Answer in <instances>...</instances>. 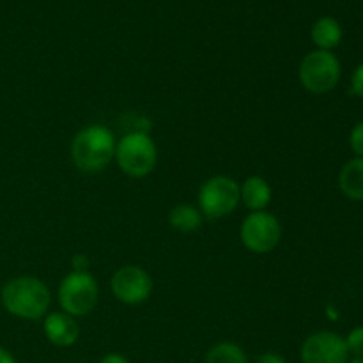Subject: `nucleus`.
<instances>
[{
	"instance_id": "obj_19",
	"label": "nucleus",
	"mask_w": 363,
	"mask_h": 363,
	"mask_svg": "<svg viewBox=\"0 0 363 363\" xmlns=\"http://www.w3.org/2000/svg\"><path fill=\"white\" fill-rule=\"evenodd\" d=\"M71 268H73V272L85 273L91 268V261H89V257L85 254H74L73 259H71Z\"/></svg>"
},
{
	"instance_id": "obj_18",
	"label": "nucleus",
	"mask_w": 363,
	"mask_h": 363,
	"mask_svg": "<svg viewBox=\"0 0 363 363\" xmlns=\"http://www.w3.org/2000/svg\"><path fill=\"white\" fill-rule=\"evenodd\" d=\"M351 89L358 98L363 99V64L354 69L353 77H351Z\"/></svg>"
},
{
	"instance_id": "obj_15",
	"label": "nucleus",
	"mask_w": 363,
	"mask_h": 363,
	"mask_svg": "<svg viewBox=\"0 0 363 363\" xmlns=\"http://www.w3.org/2000/svg\"><path fill=\"white\" fill-rule=\"evenodd\" d=\"M204 363H250L247 353L234 342H220L206 353Z\"/></svg>"
},
{
	"instance_id": "obj_4",
	"label": "nucleus",
	"mask_w": 363,
	"mask_h": 363,
	"mask_svg": "<svg viewBox=\"0 0 363 363\" xmlns=\"http://www.w3.org/2000/svg\"><path fill=\"white\" fill-rule=\"evenodd\" d=\"M98 282L89 272L67 273L57 291L60 311L73 318H84V315L91 314L98 305Z\"/></svg>"
},
{
	"instance_id": "obj_3",
	"label": "nucleus",
	"mask_w": 363,
	"mask_h": 363,
	"mask_svg": "<svg viewBox=\"0 0 363 363\" xmlns=\"http://www.w3.org/2000/svg\"><path fill=\"white\" fill-rule=\"evenodd\" d=\"M116 162L126 176L140 179L155 170L158 147L147 131H130L117 142Z\"/></svg>"
},
{
	"instance_id": "obj_2",
	"label": "nucleus",
	"mask_w": 363,
	"mask_h": 363,
	"mask_svg": "<svg viewBox=\"0 0 363 363\" xmlns=\"http://www.w3.org/2000/svg\"><path fill=\"white\" fill-rule=\"evenodd\" d=\"M117 140L103 124H87L71 142V158L82 172L96 174L105 170L116 158Z\"/></svg>"
},
{
	"instance_id": "obj_8",
	"label": "nucleus",
	"mask_w": 363,
	"mask_h": 363,
	"mask_svg": "<svg viewBox=\"0 0 363 363\" xmlns=\"http://www.w3.org/2000/svg\"><path fill=\"white\" fill-rule=\"evenodd\" d=\"M112 293L121 303L140 305L152 293V279L140 266H123L112 277Z\"/></svg>"
},
{
	"instance_id": "obj_22",
	"label": "nucleus",
	"mask_w": 363,
	"mask_h": 363,
	"mask_svg": "<svg viewBox=\"0 0 363 363\" xmlns=\"http://www.w3.org/2000/svg\"><path fill=\"white\" fill-rule=\"evenodd\" d=\"M0 363H16L13 354L6 350V347L0 346Z\"/></svg>"
},
{
	"instance_id": "obj_12",
	"label": "nucleus",
	"mask_w": 363,
	"mask_h": 363,
	"mask_svg": "<svg viewBox=\"0 0 363 363\" xmlns=\"http://www.w3.org/2000/svg\"><path fill=\"white\" fill-rule=\"evenodd\" d=\"M339 186L351 201H363V158H353L339 174Z\"/></svg>"
},
{
	"instance_id": "obj_6",
	"label": "nucleus",
	"mask_w": 363,
	"mask_h": 363,
	"mask_svg": "<svg viewBox=\"0 0 363 363\" xmlns=\"http://www.w3.org/2000/svg\"><path fill=\"white\" fill-rule=\"evenodd\" d=\"M199 206L204 218L218 220L229 216L240 206V184L229 176H215L204 181L199 190Z\"/></svg>"
},
{
	"instance_id": "obj_5",
	"label": "nucleus",
	"mask_w": 363,
	"mask_h": 363,
	"mask_svg": "<svg viewBox=\"0 0 363 363\" xmlns=\"http://www.w3.org/2000/svg\"><path fill=\"white\" fill-rule=\"evenodd\" d=\"M340 62L332 52L314 50L303 57L298 69L301 85L312 94H326L340 82Z\"/></svg>"
},
{
	"instance_id": "obj_17",
	"label": "nucleus",
	"mask_w": 363,
	"mask_h": 363,
	"mask_svg": "<svg viewBox=\"0 0 363 363\" xmlns=\"http://www.w3.org/2000/svg\"><path fill=\"white\" fill-rule=\"evenodd\" d=\"M350 145L358 158H363V121L354 124V128L351 130Z\"/></svg>"
},
{
	"instance_id": "obj_21",
	"label": "nucleus",
	"mask_w": 363,
	"mask_h": 363,
	"mask_svg": "<svg viewBox=\"0 0 363 363\" xmlns=\"http://www.w3.org/2000/svg\"><path fill=\"white\" fill-rule=\"evenodd\" d=\"M99 363H130V360L119 353H110V354H105V357L99 360Z\"/></svg>"
},
{
	"instance_id": "obj_7",
	"label": "nucleus",
	"mask_w": 363,
	"mask_h": 363,
	"mask_svg": "<svg viewBox=\"0 0 363 363\" xmlns=\"http://www.w3.org/2000/svg\"><path fill=\"white\" fill-rule=\"evenodd\" d=\"M240 238L243 247L252 254H269L282 240V225L269 211L248 213L241 222Z\"/></svg>"
},
{
	"instance_id": "obj_9",
	"label": "nucleus",
	"mask_w": 363,
	"mask_h": 363,
	"mask_svg": "<svg viewBox=\"0 0 363 363\" xmlns=\"http://www.w3.org/2000/svg\"><path fill=\"white\" fill-rule=\"evenodd\" d=\"M301 363H347L346 340L335 332H318L305 339L300 350Z\"/></svg>"
},
{
	"instance_id": "obj_23",
	"label": "nucleus",
	"mask_w": 363,
	"mask_h": 363,
	"mask_svg": "<svg viewBox=\"0 0 363 363\" xmlns=\"http://www.w3.org/2000/svg\"><path fill=\"white\" fill-rule=\"evenodd\" d=\"M347 363H363V358H353V360Z\"/></svg>"
},
{
	"instance_id": "obj_14",
	"label": "nucleus",
	"mask_w": 363,
	"mask_h": 363,
	"mask_svg": "<svg viewBox=\"0 0 363 363\" xmlns=\"http://www.w3.org/2000/svg\"><path fill=\"white\" fill-rule=\"evenodd\" d=\"M204 223L201 209L191 204H177L169 213V225L181 234H190L199 230Z\"/></svg>"
},
{
	"instance_id": "obj_1",
	"label": "nucleus",
	"mask_w": 363,
	"mask_h": 363,
	"mask_svg": "<svg viewBox=\"0 0 363 363\" xmlns=\"http://www.w3.org/2000/svg\"><path fill=\"white\" fill-rule=\"evenodd\" d=\"M0 301L6 312L18 319L38 321L45 318L52 305V293L41 279L16 277L0 291Z\"/></svg>"
},
{
	"instance_id": "obj_16",
	"label": "nucleus",
	"mask_w": 363,
	"mask_h": 363,
	"mask_svg": "<svg viewBox=\"0 0 363 363\" xmlns=\"http://www.w3.org/2000/svg\"><path fill=\"white\" fill-rule=\"evenodd\" d=\"M346 346L350 351V357L353 354L354 358H363V326H357L346 337Z\"/></svg>"
},
{
	"instance_id": "obj_20",
	"label": "nucleus",
	"mask_w": 363,
	"mask_h": 363,
	"mask_svg": "<svg viewBox=\"0 0 363 363\" xmlns=\"http://www.w3.org/2000/svg\"><path fill=\"white\" fill-rule=\"evenodd\" d=\"M254 363H287V360L275 351H268V353H262L261 357H257Z\"/></svg>"
},
{
	"instance_id": "obj_13",
	"label": "nucleus",
	"mask_w": 363,
	"mask_h": 363,
	"mask_svg": "<svg viewBox=\"0 0 363 363\" xmlns=\"http://www.w3.org/2000/svg\"><path fill=\"white\" fill-rule=\"evenodd\" d=\"M311 35L318 50L332 52L342 41V27H340V23L335 18L323 16L314 23Z\"/></svg>"
},
{
	"instance_id": "obj_11",
	"label": "nucleus",
	"mask_w": 363,
	"mask_h": 363,
	"mask_svg": "<svg viewBox=\"0 0 363 363\" xmlns=\"http://www.w3.org/2000/svg\"><path fill=\"white\" fill-rule=\"evenodd\" d=\"M272 186L268 181L261 176H250L240 184V197L241 202L254 211H266V208L272 202Z\"/></svg>"
},
{
	"instance_id": "obj_10",
	"label": "nucleus",
	"mask_w": 363,
	"mask_h": 363,
	"mask_svg": "<svg viewBox=\"0 0 363 363\" xmlns=\"http://www.w3.org/2000/svg\"><path fill=\"white\" fill-rule=\"evenodd\" d=\"M43 333L46 340L57 347H71L80 337V326L73 315L62 311L48 312L43 321Z\"/></svg>"
}]
</instances>
